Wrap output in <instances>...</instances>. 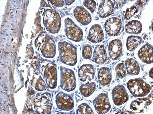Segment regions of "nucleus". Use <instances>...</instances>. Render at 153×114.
I'll list each match as a JSON object with an SVG mask.
<instances>
[{"mask_svg":"<svg viewBox=\"0 0 153 114\" xmlns=\"http://www.w3.org/2000/svg\"><path fill=\"white\" fill-rule=\"evenodd\" d=\"M60 60L63 63L74 66L77 62L76 47L72 44L65 41L59 44Z\"/></svg>","mask_w":153,"mask_h":114,"instance_id":"f257e3e1","label":"nucleus"},{"mask_svg":"<svg viewBox=\"0 0 153 114\" xmlns=\"http://www.w3.org/2000/svg\"><path fill=\"white\" fill-rule=\"evenodd\" d=\"M127 87L131 94L136 97L147 95L151 90V87L143 79L139 78L129 80Z\"/></svg>","mask_w":153,"mask_h":114,"instance_id":"f03ea898","label":"nucleus"},{"mask_svg":"<svg viewBox=\"0 0 153 114\" xmlns=\"http://www.w3.org/2000/svg\"><path fill=\"white\" fill-rule=\"evenodd\" d=\"M61 86L64 90L68 92L72 91L76 89V80L73 70L65 68L61 69Z\"/></svg>","mask_w":153,"mask_h":114,"instance_id":"7ed1b4c3","label":"nucleus"},{"mask_svg":"<svg viewBox=\"0 0 153 114\" xmlns=\"http://www.w3.org/2000/svg\"><path fill=\"white\" fill-rule=\"evenodd\" d=\"M44 21L48 30L52 33H57L60 29L61 20L59 14L53 10H49L45 13Z\"/></svg>","mask_w":153,"mask_h":114,"instance_id":"20e7f679","label":"nucleus"},{"mask_svg":"<svg viewBox=\"0 0 153 114\" xmlns=\"http://www.w3.org/2000/svg\"><path fill=\"white\" fill-rule=\"evenodd\" d=\"M65 32L68 38L72 41L76 42L82 41L83 36L82 30L69 18L65 21Z\"/></svg>","mask_w":153,"mask_h":114,"instance_id":"39448f33","label":"nucleus"},{"mask_svg":"<svg viewBox=\"0 0 153 114\" xmlns=\"http://www.w3.org/2000/svg\"><path fill=\"white\" fill-rule=\"evenodd\" d=\"M93 104L96 112L99 114H105L111 109V104L108 94L102 93L93 100Z\"/></svg>","mask_w":153,"mask_h":114,"instance_id":"423d86ee","label":"nucleus"},{"mask_svg":"<svg viewBox=\"0 0 153 114\" xmlns=\"http://www.w3.org/2000/svg\"><path fill=\"white\" fill-rule=\"evenodd\" d=\"M56 103L58 108L65 111L72 110L75 105L73 97L70 95L62 92L56 95Z\"/></svg>","mask_w":153,"mask_h":114,"instance_id":"0eeeda50","label":"nucleus"},{"mask_svg":"<svg viewBox=\"0 0 153 114\" xmlns=\"http://www.w3.org/2000/svg\"><path fill=\"white\" fill-rule=\"evenodd\" d=\"M121 20L117 17L110 18L104 25L105 30L109 36H115L119 35L122 28Z\"/></svg>","mask_w":153,"mask_h":114,"instance_id":"6e6552de","label":"nucleus"},{"mask_svg":"<svg viewBox=\"0 0 153 114\" xmlns=\"http://www.w3.org/2000/svg\"><path fill=\"white\" fill-rule=\"evenodd\" d=\"M112 96L114 104L118 106L126 103L129 99L127 91L122 85H118L114 88L112 92Z\"/></svg>","mask_w":153,"mask_h":114,"instance_id":"1a4fd4ad","label":"nucleus"},{"mask_svg":"<svg viewBox=\"0 0 153 114\" xmlns=\"http://www.w3.org/2000/svg\"><path fill=\"white\" fill-rule=\"evenodd\" d=\"M44 75L48 86L50 88H55L57 83V73L55 66L50 63L47 65L45 69Z\"/></svg>","mask_w":153,"mask_h":114,"instance_id":"9d476101","label":"nucleus"},{"mask_svg":"<svg viewBox=\"0 0 153 114\" xmlns=\"http://www.w3.org/2000/svg\"><path fill=\"white\" fill-rule=\"evenodd\" d=\"M95 75L94 67L91 64H83L78 70V77L79 80L82 82L93 80Z\"/></svg>","mask_w":153,"mask_h":114,"instance_id":"9b49d317","label":"nucleus"},{"mask_svg":"<svg viewBox=\"0 0 153 114\" xmlns=\"http://www.w3.org/2000/svg\"><path fill=\"white\" fill-rule=\"evenodd\" d=\"M123 49V44L120 39H116L110 42L108 51L111 59L115 61L120 58L122 53Z\"/></svg>","mask_w":153,"mask_h":114,"instance_id":"f8f14e48","label":"nucleus"},{"mask_svg":"<svg viewBox=\"0 0 153 114\" xmlns=\"http://www.w3.org/2000/svg\"><path fill=\"white\" fill-rule=\"evenodd\" d=\"M87 39L94 43H98L104 39V32L101 26L99 24L93 25L90 28Z\"/></svg>","mask_w":153,"mask_h":114,"instance_id":"ddd939ff","label":"nucleus"},{"mask_svg":"<svg viewBox=\"0 0 153 114\" xmlns=\"http://www.w3.org/2000/svg\"><path fill=\"white\" fill-rule=\"evenodd\" d=\"M74 14L76 20L83 26L89 24L91 21L92 18L89 12L81 6H79L74 10Z\"/></svg>","mask_w":153,"mask_h":114,"instance_id":"4468645a","label":"nucleus"},{"mask_svg":"<svg viewBox=\"0 0 153 114\" xmlns=\"http://www.w3.org/2000/svg\"><path fill=\"white\" fill-rule=\"evenodd\" d=\"M108 60V55L104 45L96 46L93 52V61L97 64L103 65Z\"/></svg>","mask_w":153,"mask_h":114,"instance_id":"2eb2a0df","label":"nucleus"},{"mask_svg":"<svg viewBox=\"0 0 153 114\" xmlns=\"http://www.w3.org/2000/svg\"><path fill=\"white\" fill-rule=\"evenodd\" d=\"M152 103L148 98H140L133 101L130 106V109L135 113L143 112Z\"/></svg>","mask_w":153,"mask_h":114,"instance_id":"dca6fc26","label":"nucleus"},{"mask_svg":"<svg viewBox=\"0 0 153 114\" xmlns=\"http://www.w3.org/2000/svg\"><path fill=\"white\" fill-rule=\"evenodd\" d=\"M139 58L143 62L147 64L153 63V47L147 43L142 46L138 53Z\"/></svg>","mask_w":153,"mask_h":114,"instance_id":"f3484780","label":"nucleus"},{"mask_svg":"<svg viewBox=\"0 0 153 114\" xmlns=\"http://www.w3.org/2000/svg\"><path fill=\"white\" fill-rule=\"evenodd\" d=\"M114 9V5L111 1H102L99 6L97 14L102 19L106 18L112 14Z\"/></svg>","mask_w":153,"mask_h":114,"instance_id":"a211bd4d","label":"nucleus"},{"mask_svg":"<svg viewBox=\"0 0 153 114\" xmlns=\"http://www.w3.org/2000/svg\"><path fill=\"white\" fill-rule=\"evenodd\" d=\"M97 78L98 82L101 85H109L112 79V75L109 68L106 67L101 68L98 72Z\"/></svg>","mask_w":153,"mask_h":114,"instance_id":"6ab92c4d","label":"nucleus"},{"mask_svg":"<svg viewBox=\"0 0 153 114\" xmlns=\"http://www.w3.org/2000/svg\"><path fill=\"white\" fill-rule=\"evenodd\" d=\"M125 65L127 73L130 76L138 75L140 72L139 65L138 63L132 58H128L125 61Z\"/></svg>","mask_w":153,"mask_h":114,"instance_id":"aec40b11","label":"nucleus"},{"mask_svg":"<svg viewBox=\"0 0 153 114\" xmlns=\"http://www.w3.org/2000/svg\"><path fill=\"white\" fill-rule=\"evenodd\" d=\"M142 25L137 20H133L128 22L125 26V30L128 33L138 35L142 30Z\"/></svg>","mask_w":153,"mask_h":114,"instance_id":"412c9836","label":"nucleus"},{"mask_svg":"<svg viewBox=\"0 0 153 114\" xmlns=\"http://www.w3.org/2000/svg\"><path fill=\"white\" fill-rule=\"evenodd\" d=\"M96 89V84L94 82H89L81 85L79 88V91L84 97L87 98L91 95Z\"/></svg>","mask_w":153,"mask_h":114,"instance_id":"4be33fe9","label":"nucleus"},{"mask_svg":"<svg viewBox=\"0 0 153 114\" xmlns=\"http://www.w3.org/2000/svg\"><path fill=\"white\" fill-rule=\"evenodd\" d=\"M142 38L139 36H129L126 42L127 50L130 51H134L142 43Z\"/></svg>","mask_w":153,"mask_h":114,"instance_id":"5701e85b","label":"nucleus"},{"mask_svg":"<svg viewBox=\"0 0 153 114\" xmlns=\"http://www.w3.org/2000/svg\"><path fill=\"white\" fill-rule=\"evenodd\" d=\"M76 113L77 114H93L94 111L90 106L87 103H82L77 107Z\"/></svg>","mask_w":153,"mask_h":114,"instance_id":"b1692460","label":"nucleus"},{"mask_svg":"<svg viewBox=\"0 0 153 114\" xmlns=\"http://www.w3.org/2000/svg\"><path fill=\"white\" fill-rule=\"evenodd\" d=\"M92 53V49L91 45L89 44L83 45L82 54L84 59L86 60L90 59L91 58Z\"/></svg>","mask_w":153,"mask_h":114,"instance_id":"393cba45","label":"nucleus"},{"mask_svg":"<svg viewBox=\"0 0 153 114\" xmlns=\"http://www.w3.org/2000/svg\"><path fill=\"white\" fill-rule=\"evenodd\" d=\"M115 72L117 76L120 78L125 77L126 72L125 65L122 63L119 64L116 68Z\"/></svg>","mask_w":153,"mask_h":114,"instance_id":"a878e982","label":"nucleus"},{"mask_svg":"<svg viewBox=\"0 0 153 114\" xmlns=\"http://www.w3.org/2000/svg\"><path fill=\"white\" fill-rule=\"evenodd\" d=\"M83 4L92 13H94L96 8V3L94 1H85L83 2Z\"/></svg>","mask_w":153,"mask_h":114,"instance_id":"bb28decb","label":"nucleus"},{"mask_svg":"<svg viewBox=\"0 0 153 114\" xmlns=\"http://www.w3.org/2000/svg\"><path fill=\"white\" fill-rule=\"evenodd\" d=\"M137 8L135 6H133L128 9L125 15V18L126 20H129L133 17L137 13Z\"/></svg>","mask_w":153,"mask_h":114,"instance_id":"cd10ccee","label":"nucleus"},{"mask_svg":"<svg viewBox=\"0 0 153 114\" xmlns=\"http://www.w3.org/2000/svg\"><path fill=\"white\" fill-rule=\"evenodd\" d=\"M50 2L53 4L58 7H61L63 5V1H50Z\"/></svg>","mask_w":153,"mask_h":114,"instance_id":"c85d7f7f","label":"nucleus"},{"mask_svg":"<svg viewBox=\"0 0 153 114\" xmlns=\"http://www.w3.org/2000/svg\"><path fill=\"white\" fill-rule=\"evenodd\" d=\"M149 76L152 79H153V68L151 69L149 72Z\"/></svg>","mask_w":153,"mask_h":114,"instance_id":"c756f323","label":"nucleus"},{"mask_svg":"<svg viewBox=\"0 0 153 114\" xmlns=\"http://www.w3.org/2000/svg\"><path fill=\"white\" fill-rule=\"evenodd\" d=\"M75 1H65L67 5H69L73 4L75 2Z\"/></svg>","mask_w":153,"mask_h":114,"instance_id":"7c9ffc66","label":"nucleus"}]
</instances>
